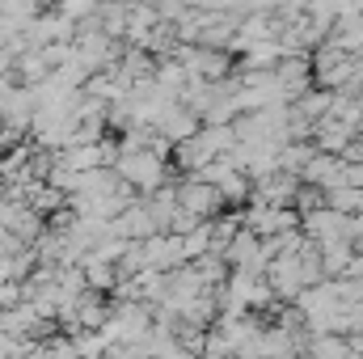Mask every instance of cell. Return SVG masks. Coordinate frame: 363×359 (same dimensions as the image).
<instances>
[{
	"mask_svg": "<svg viewBox=\"0 0 363 359\" xmlns=\"http://www.w3.org/2000/svg\"><path fill=\"white\" fill-rule=\"evenodd\" d=\"M114 174L127 182L131 190H157L165 182V157L152 153L148 144H118V157H114Z\"/></svg>",
	"mask_w": 363,
	"mask_h": 359,
	"instance_id": "6da1fadb",
	"label": "cell"
},
{
	"mask_svg": "<svg viewBox=\"0 0 363 359\" xmlns=\"http://www.w3.org/2000/svg\"><path fill=\"white\" fill-rule=\"evenodd\" d=\"M178 203L190 211V216H199V220H211V216H220V207H224L216 182L199 178V174H190V178L178 186Z\"/></svg>",
	"mask_w": 363,
	"mask_h": 359,
	"instance_id": "7a4b0ae2",
	"label": "cell"
}]
</instances>
